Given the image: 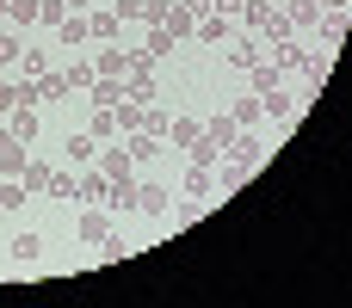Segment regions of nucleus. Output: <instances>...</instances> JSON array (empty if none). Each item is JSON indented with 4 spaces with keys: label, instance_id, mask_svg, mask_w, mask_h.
<instances>
[{
    "label": "nucleus",
    "instance_id": "1",
    "mask_svg": "<svg viewBox=\"0 0 352 308\" xmlns=\"http://www.w3.org/2000/svg\"><path fill=\"white\" fill-rule=\"evenodd\" d=\"M161 31L179 43V37H198V6L192 0H167V12H161Z\"/></svg>",
    "mask_w": 352,
    "mask_h": 308
},
{
    "label": "nucleus",
    "instance_id": "2",
    "mask_svg": "<svg viewBox=\"0 0 352 308\" xmlns=\"http://www.w3.org/2000/svg\"><path fill=\"white\" fill-rule=\"evenodd\" d=\"M136 210H142V216H167V210H173V191H167L161 179H136Z\"/></svg>",
    "mask_w": 352,
    "mask_h": 308
},
{
    "label": "nucleus",
    "instance_id": "3",
    "mask_svg": "<svg viewBox=\"0 0 352 308\" xmlns=\"http://www.w3.org/2000/svg\"><path fill=\"white\" fill-rule=\"evenodd\" d=\"M105 179H136V161H130V148H99V161H93Z\"/></svg>",
    "mask_w": 352,
    "mask_h": 308
},
{
    "label": "nucleus",
    "instance_id": "4",
    "mask_svg": "<svg viewBox=\"0 0 352 308\" xmlns=\"http://www.w3.org/2000/svg\"><path fill=\"white\" fill-rule=\"evenodd\" d=\"M111 117H118V130H124V136L148 130V105H136V99H118V105H111Z\"/></svg>",
    "mask_w": 352,
    "mask_h": 308
},
{
    "label": "nucleus",
    "instance_id": "5",
    "mask_svg": "<svg viewBox=\"0 0 352 308\" xmlns=\"http://www.w3.org/2000/svg\"><path fill=\"white\" fill-rule=\"evenodd\" d=\"M105 191H111V179H105L99 167H80V191H74V198L93 210V204H105Z\"/></svg>",
    "mask_w": 352,
    "mask_h": 308
},
{
    "label": "nucleus",
    "instance_id": "6",
    "mask_svg": "<svg viewBox=\"0 0 352 308\" xmlns=\"http://www.w3.org/2000/svg\"><path fill=\"white\" fill-rule=\"evenodd\" d=\"M19 105H37V86L31 80H0V117L19 111Z\"/></svg>",
    "mask_w": 352,
    "mask_h": 308
},
{
    "label": "nucleus",
    "instance_id": "7",
    "mask_svg": "<svg viewBox=\"0 0 352 308\" xmlns=\"http://www.w3.org/2000/svg\"><path fill=\"white\" fill-rule=\"evenodd\" d=\"M248 74H254V93H278V80H285V68H278L272 56H260V62H254Z\"/></svg>",
    "mask_w": 352,
    "mask_h": 308
},
{
    "label": "nucleus",
    "instance_id": "8",
    "mask_svg": "<svg viewBox=\"0 0 352 308\" xmlns=\"http://www.w3.org/2000/svg\"><path fill=\"white\" fill-rule=\"evenodd\" d=\"M316 19H322V0H291V6H285V25H291V31H309Z\"/></svg>",
    "mask_w": 352,
    "mask_h": 308
},
{
    "label": "nucleus",
    "instance_id": "9",
    "mask_svg": "<svg viewBox=\"0 0 352 308\" xmlns=\"http://www.w3.org/2000/svg\"><path fill=\"white\" fill-rule=\"evenodd\" d=\"M118 25H124V19H118L111 6H93V12H87V31H93V37H105V43L118 37Z\"/></svg>",
    "mask_w": 352,
    "mask_h": 308
},
{
    "label": "nucleus",
    "instance_id": "10",
    "mask_svg": "<svg viewBox=\"0 0 352 308\" xmlns=\"http://www.w3.org/2000/svg\"><path fill=\"white\" fill-rule=\"evenodd\" d=\"M93 74H99V80H124V74H130V56H124V49H105V56L93 62Z\"/></svg>",
    "mask_w": 352,
    "mask_h": 308
},
{
    "label": "nucleus",
    "instance_id": "11",
    "mask_svg": "<svg viewBox=\"0 0 352 308\" xmlns=\"http://www.w3.org/2000/svg\"><path fill=\"white\" fill-rule=\"evenodd\" d=\"M6 130H12L19 142H31V136H37V105H19V111H6Z\"/></svg>",
    "mask_w": 352,
    "mask_h": 308
},
{
    "label": "nucleus",
    "instance_id": "12",
    "mask_svg": "<svg viewBox=\"0 0 352 308\" xmlns=\"http://www.w3.org/2000/svg\"><path fill=\"white\" fill-rule=\"evenodd\" d=\"M235 136H241V130H235V117H229V111H223V117H210V123H204V142H210V148H229V142H235Z\"/></svg>",
    "mask_w": 352,
    "mask_h": 308
},
{
    "label": "nucleus",
    "instance_id": "13",
    "mask_svg": "<svg viewBox=\"0 0 352 308\" xmlns=\"http://www.w3.org/2000/svg\"><path fill=\"white\" fill-rule=\"evenodd\" d=\"M62 148H68V161H74V167H93V161H99V142H93L87 130H80V136H68Z\"/></svg>",
    "mask_w": 352,
    "mask_h": 308
},
{
    "label": "nucleus",
    "instance_id": "14",
    "mask_svg": "<svg viewBox=\"0 0 352 308\" xmlns=\"http://www.w3.org/2000/svg\"><path fill=\"white\" fill-rule=\"evenodd\" d=\"M105 235H111V222H105V210H99V204H93V210H87V216H80V241H87V247H99V241H105Z\"/></svg>",
    "mask_w": 352,
    "mask_h": 308
},
{
    "label": "nucleus",
    "instance_id": "15",
    "mask_svg": "<svg viewBox=\"0 0 352 308\" xmlns=\"http://www.w3.org/2000/svg\"><path fill=\"white\" fill-rule=\"evenodd\" d=\"M198 37L204 43H229V19L223 12H198Z\"/></svg>",
    "mask_w": 352,
    "mask_h": 308
},
{
    "label": "nucleus",
    "instance_id": "16",
    "mask_svg": "<svg viewBox=\"0 0 352 308\" xmlns=\"http://www.w3.org/2000/svg\"><path fill=\"white\" fill-rule=\"evenodd\" d=\"M31 86H37V105H43V99H56V105H62V99H68V80H62V74H56V68H50V74H37V80H31Z\"/></svg>",
    "mask_w": 352,
    "mask_h": 308
},
{
    "label": "nucleus",
    "instance_id": "17",
    "mask_svg": "<svg viewBox=\"0 0 352 308\" xmlns=\"http://www.w3.org/2000/svg\"><path fill=\"white\" fill-rule=\"evenodd\" d=\"M229 161H241V167H260V142H254V130H241V136L229 142Z\"/></svg>",
    "mask_w": 352,
    "mask_h": 308
},
{
    "label": "nucleus",
    "instance_id": "18",
    "mask_svg": "<svg viewBox=\"0 0 352 308\" xmlns=\"http://www.w3.org/2000/svg\"><path fill=\"white\" fill-rule=\"evenodd\" d=\"M37 6H43V0H6V12H0V19L19 31V25H37Z\"/></svg>",
    "mask_w": 352,
    "mask_h": 308
},
{
    "label": "nucleus",
    "instance_id": "19",
    "mask_svg": "<svg viewBox=\"0 0 352 308\" xmlns=\"http://www.w3.org/2000/svg\"><path fill=\"white\" fill-rule=\"evenodd\" d=\"M260 111H272V117H297V99L278 86V93H260Z\"/></svg>",
    "mask_w": 352,
    "mask_h": 308
},
{
    "label": "nucleus",
    "instance_id": "20",
    "mask_svg": "<svg viewBox=\"0 0 352 308\" xmlns=\"http://www.w3.org/2000/svg\"><path fill=\"white\" fill-rule=\"evenodd\" d=\"M155 142H161V136H148V130H136V136H130V142H124V148H130V161H136V167H142V161H155V154H161V148H155Z\"/></svg>",
    "mask_w": 352,
    "mask_h": 308
},
{
    "label": "nucleus",
    "instance_id": "21",
    "mask_svg": "<svg viewBox=\"0 0 352 308\" xmlns=\"http://www.w3.org/2000/svg\"><path fill=\"white\" fill-rule=\"evenodd\" d=\"M19 179H25V191H31V198H43V191H50V167H43V161H25V173H19Z\"/></svg>",
    "mask_w": 352,
    "mask_h": 308
},
{
    "label": "nucleus",
    "instance_id": "22",
    "mask_svg": "<svg viewBox=\"0 0 352 308\" xmlns=\"http://www.w3.org/2000/svg\"><path fill=\"white\" fill-rule=\"evenodd\" d=\"M210 191H217V179H210V167H192V173H186V198H198V204H204Z\"/></svg>",
    "mask_w": 352,
    "mask_h": 308
},
{
    "label": "nucleus",
    "instance_id": "23",
    "mask_svg": "<svg viewBox=\"0 0 352 308\" xmlns=\"http://www.w3.org/2000/svg\"><path fill=\"white\" fill-rule=\"evenodd\" d=\"M74 191H80V173H56V167H50V191H43V198L62 204V198H74Z\"/></svg>",
    "mask_w": 352,
    "mask_h": 308
},
{
    "label": "nucleus",
    "instance_id": "24",
    "mask_svg": "<svg viewBox=\"0 0 352 308\" xmlns=\"http://www.w3.org/2000/svg\"><path fill=\"white\" fill-rule=\"evenodd\" d=\"M105 204H111V210H136V179H111Z\"/></svg>",
    "mask_w": 352,
    "mask_h": 308
},
{
    "label": "nucleus",
    "instance_id": "25",
    "mask_svg": "<svg viewBox=\"0 0 352 308\" xmlns=\"http://www.w3.org/2000/svg\"><path fill=\"white\" fill-rule=\"evenodd\" d=\"M56 37H62V43H87L93 31H87V19H80V12H68V19L56 25Z\"/></svg>",
    "mask_w": 352,
    "mask_h": 308
},
{
    "label": "nucleus",
    "instance_id": "26",
    "mask_svg": "<svg viewBox=\"0 0 352 308\" xmlns=\"http://www.w3.org/2000/svg\"><path fill=\"white\" fill-rule=\"evenodd\" d=\"M93 142H105V136H118V117H111V105H93V130H87Z\"/></svg>",
    "mask_w": 352,
    "mask_h": 308
},
{
    "label": "nucleus",
    "instance_id": "27",
    "mask_svg": "<svg viewBox=\"0 0 352 308\" xmlns=\"http://www.w3.org/2000/svg\"><path fill=\"white\" fill-rule=\"evenodd\" d=\"M167 136H173L179 148H192V142L204 136V123H192V117H173V123H167Z\"/></svg>",
    "mask_w": 352,
    "mask_h": 308
},
{
    "label": "nucleus",
    "instance_id": "28",
    "mask_svg": "<svg viewBox=\"0 0 352 308\" xmlns=\"http://www.w3.org/2000/svg\"><path fill=\"white\" fill-rule=\"evenodd\" d=\"M37 253H43V235H12V259L19 265H31Z\"/></svg>",
    "mask_w": 352,
    "mask_h": 308
},
{
    "label": "nucleus",
    "instance_id": "29",
    "mask_svg": "<svg viewBox=\"0 0 352 308\" xmlns=\"http://www.w3.org/2000/svg\"><path fill=\"white\" fill-rule=\"evenodd\" d=\"M19 204H31L25 179H0V210H19Z\"/></svg>",
    "mask_w": 352,
    "mask_h": 308
},
{
    "label": "nucleus",
    "instance_id": "30",
    "mask_svg": "<svg viewBox=\"0 0 352 308\" xmlns=\"http://www.w3.org/2000/svg\"><path fill=\"white\" fill-rule=\"evenodd\" d=\"M19 56H25V37H19L12 25H0V68H6V62H19Z\"/></svg>",
    "mask_w": 352,
    "mask_h": 308
},
{
    "label": "nucleus",
    "instance_id": "31",
    "mask_svg": "<svg viewBox=\"0 0 352 308\" xmlns=\"http://www.w3.org/2000/svg\"><path fill=\"white\" fill-rule=\"evenodd\" d=\"M316 25H322V37H328V43H346V12H322Z\"/></svg>",
    "mask_w": 352,
    "mask_h": 308
},
{
    "label": "nucleus",
    "instance_id": "32",
    "mask_svg": "<svg viewBox=\"0 0 352 308\" xmlns=\"http://www.w3.org/2000/svg\"><path fill=\"white\" fill-rule=\"evenodd\" d=\"M124 80H155V56L148 49H130V74Z\"/></svg>",
    "mask_w": 352,
    "mask_h": 308
},
{
    "label": "nucleus",
    "instance_id": "33",
    "mask_svg": "<svg viewBox=\"0 0 352 308\" xmlns=\"http://www.w3.org/2000/svg\"><path fill=\"white\" fill-rule=\"evenodd\" d=\"M229 117H235V130H254V117H260V99H254V93H248V99H235V111H229Z\"/></svg>",
    "mask_w": 352,
    "mask_h": 308
},
{
    "label": "nucleus",
    "instance_id": "34",
    "mask_svg": "<svg viewBox=\"0 0 352 308\" xmlns=\"http://www.w3.org/2000/svg\"><path fill=\"white\" fill-rule=\"evenodd\" d=\"M248 173H254V167H241V161H229V167L217 173V185H223V191H241V185H248Z\"/></svg>",
    "mask_w": 352,
    "mask_h": 308
},
{
    "label": "nucleus",
    "instance_id": "35",
    "mask_svg": "<svg viewBox=\"0 0 352 308\" xmlns=\"http://www.w3.org/2000/svg\"><path fill=\"white\" fill-rule=\"evenodd\" d=\"M260 31H266L272 43H285V37H291V25H285V12H272V6H266V19H260Z\"/></svg>",
    "mask_w": 352,
    "mask_h": 308
},
{
    "label": "nucleus",
    "instance_id": "36",
    "mask_svg": "<svg viewBox=\"0 0 352 308\" xmlns=\"http://www.w3.org/2000/svg\"><path fill=\"white\" fill-rule=\"evenodd\" d=\"M260 56H266V49H254V37H241V43H235V49H229V62H235V68H254V62H260Z\"/></svg>",
    "mask_w": 352,
    "mask_h": 308
},
{
    "label": "nucleus",
    "instance_id": "37",
    "mask_svg": "<svg viewBox=\"0 0 352 308\" xmlns=\"http://www.w3.org/2000/svg\"><path fill=\"white\" fill-rule=\"evenodd\" d=\"M272 62H278V68H303V43H297V37H285V43H278V56H272Z\"/></svg>",
    "mask_w": 352,
    "mask_h": 308
},
{
    "label": "nucleus",
    "instance_id": "38",
    "mask_svg": "<svg viewBox=\"0 0 352 308\" xmlns=\"http://www.w3.org/2000/svg\"><path fill=\"white\" fill-rule=\"evenodd\" d=\"M19 68H25V80H37V74H50V56H43V49H25Z\"/></svg>",
    "mask_w": 352,
    "mask_h": 308
},
{
    "label": "nucleus",
    "instance_id": "39",
    "mask_svg": "<svg viewBox=\"0 0 352 308\" xmlns=\"http://www.w3.org/2000/svg\"><path fill=\"white\" fill-rule=\"evenodd\" d=\"M124 99V80H93V105H118Z\"/></svg>",
    "mask_w": 352,
    "mask_h": 308
},
{
    "label": "nucleus",
    "instance_id": "40",
    "mask_svg": "<svg viewBox=\"0 0 352 308\" xmlns=\"http://www.w3.org/2000/svg\"><path fill=\"white\" fill-rule=\"evenodd\" d=\"M186 154H192V167H217V161H223V148H210V142H204V136H198V142H192V148H186Z\"/></svg>",
    "mask_w": 352,
    "mask_h": 308
},
{
    "label": "nucleus",
    "instance_id": "41",
    "mask_svg": "<svg viewBox=\"0 0 352 308\" xmlns=\"http://www.w3.org/2000/svg\"><path fill=\"white\" fill-rule=\"evenodd\" d=\"M62 80H68V93H74V86H80V93H93V80H99V74H93V68H87V62H80V68H68V74H62Z\"/></svg>",
    "mask_w": 352,
    "mask_h": 308
},
{
    "label": "nucleus",
    "instance_id": "42",
    "mask_svg": "<svg viewBox=\"0 0 352 308\" xmlns=\"http://www.w3.org/2000/svg\"><path fill=\"white\" fill-rule=\"evenodd\" d=\"M235 19H241L248 31H260V19H266V6H260V0H241V12H235Z\"/></svg>",
    "mask_w": 352,
    "mask_h": 308
},
{
    "label": "nucleus",
    "instance_id": "43",
    "mask_svg": "<svg viewBox=\"0 0 352 308\" xmlns=\"http://www.w3.org/2000/svg\"><path fill=\"white\" fill-rule=\"evenodd\" d=\"M142 49H148V56H167V49H173V37H167L161 25H148V43H142Z\"/></svg>",
    "mask_w": 352,
    "mask_h": 308
},
{
    "label": "nucleus",
    "instance_id": "44",
    "mask_svg": "<svg viewBox=\"0 0 352 308\" xmlns=\"http://www.w3.org/2000/svg\"><path fill=\"white\" fill-rule=\"evenodd\" d=\"M111 12H118V19H142V25H148V0H118Z\"/></svg>",
    "mask_w": 352,
    "mask_h": 308
},
{
    "label": "nucleus",
    "instance_id": "45",
    "mask_svg": "<svg viewBox=\"0 0 352 308\" xmlns=\"http://www.w3.org/2000/svg\"><path fill=\"white\" fill-rule=\"evenodd\" d=\"M37 19H43V25H62V19H68V6H62V0H43V6H37Z\"/></svg>",
    "mask_w": 352,
    "mask_h": 308
},
{
    "label": "nucleus",
    "instance_id": "46",
    "mask_svg": "<svg viewBox=\"0 0 352 308\" xmlns=\"http://www.w3.org/2000/svg\"><path fill=\"white\" fill-rule=\"evenodd\" d=\"M210 12H223V19H235V12H241V0H210Z\"/></svg>",
    "mask_w": 352,
    "mask_h": 308
},
{
    "label": "nucleus",
    "instance_id": "47",
    "mask_svg": "<svg viewBox=\"0 0 352 308\" xmlns=\"http://www.w3.org/2000/svg\"><path fill=\"white\" fill-rule=\"evenodd\" d=\"M62 6H74V12H80V6H93V0H62Z\"/></svg>",
    "mask_w": 352,
    "mask_h": 308
}]
</instances>
